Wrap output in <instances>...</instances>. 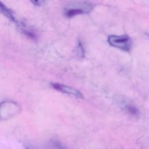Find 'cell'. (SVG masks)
Wrapping results in <instances>:
<instances>
[{"label":"cell","mask_w":149,"mask_h":149,"mask_svg":"<svg viewBox=\"0 0 149 149\" xmlns=\"http://www.w3.org/2000/svg\"><path fill=\"white\" fill-rule=\"evenodd\" d=\"M108 42L111 46L127 52L131 51L133 45L132 39L126 34L111 35L108 38Z\"/></svg>","instance_id":"6da1fadb"},{"label":"cell","mask_w":149,"mask_h":149,"mask_svg":"<svg viewBox=\"0 0 149 149\" xmlns=\"http://www.w3.org/2000/svg\"><path fill=\"white\" fill-rule=\"evenodd\" d=\"M94 5L90 2H77L67 8L65 11V15L68 17H72L79 15L90 13L93 9Z\"/></svg>","instance_id":"7a4b0ae2"},{"label":"cell","mask_w":149,"mask_h":149,"mask_svg":"<svg viewBox=\"0 0 149 149\" xmlns=\"http://www.w3.org/2000/svg\"><path fill=\"white\" fill-rule=\"evenodd\" d=\"M19 107L13 102L5 101L0 105V119L6 120L19 112Z\"/></svg>","instance_id":"3957f363"},{"label":"cell","mask_w":149,"mask_h":149,"mask_svg":"<svg viewBox=\"0 0 149 149\" xmlns=\"http://www.w3.org/2000/svg\"><path fill=\"white\" fill-rule=\"evenodd\" d=\"M52 87L56 90L58 91L69 94L71 95H73L79 98H83V95L81 92H80L78 90L73 88L72 87H69L64 84H59V83H52L51 84Z\"/></svg>","instance_id":"277c9868"},{"label":"cell","mask_w":149,"mask_h":149,"mask_svg":"<svg viewBox=\"0 0 149 149\" xmlns=\"http://www.w3.org/2000/svg\"><path fill=\"white\" fill-rule=\"evenodd\" d=\"M120 105L123 109L125 112H126L128 115L132 117L137 118L140 115L139 110L134 106L133 104L125 101H121Z\"/></svg>","instance_id":"5b68a950"},{"label":"cell","mask_w":149,"mask_h":149,"mask_svg":"<svg viewBox=\"0 0 149 149\" xmlns=\"http://www.w3.org/2000/svg\"><path fill=\"white\" fill-rule=\"evenodd\" d=\"M75 54L77 57L79 58H82L84 56V50L83 46V44L80 40H78L76 49H75Z\"/></svg>","instance_id":"8992f818"},{"label":"cell","mask_w":149,"mask_h":149,"mask_svg":"<svg viewBox=\"0 0 149 149\" xmlns=\"http://www.w3.org/2000/svg\"><path fill=\"white\" fill-rule=\"evenodd\" d=\"M0 9L1 10L2 12L6 16H7L8 18H9L10 20H12L13 22H15V18L13 16V15H12L11 12H10V10L8 9V8L3 4L2 3L1 1H0Z\"/></svg>","instance_id":"52a82bcc"},{"label":"cell","mask_w":149,"mask_h":149,"mask_svg":"<svg viewBox=\"0 0 149 149\" xmlns=\"http://www.w3.org/2000/svg\"><path fill=\"white\" fill-rule=\"evenodd\" d=\"M24 33L26 36H27V37H29L30 38L33 39V40H36V36L31 32L30 31H24Z\"/></svg>","instance_id":"ba28073f"},{"label":"cell","mask_w":149,"mask_h":149,"mask_svg":"<svg viewBox=\"0 0 149 149\" xmlns=\"http://www.w3.org/2000/svg\"><path fill=\"white\" fill-rule=\"evenodd\" d=\"M26 149H38L36 147H32V146H27L26 147Z\"/></svg>","instance_id":"9c48e42d"},{"label":"cell","mask_w":149,"mask_h":149,"mask_svg":"<svg viewBox=\"0 0 149 149\" xmlns=\"http://www.w3.org/2000/svg\"><path fill=\"white\" fill-rule=\"evenodd\" d=\"M38 1H39V0H34V1L35 2H38Z\"/></svg>","instance_id":"30bf717a"}]
</instances>
